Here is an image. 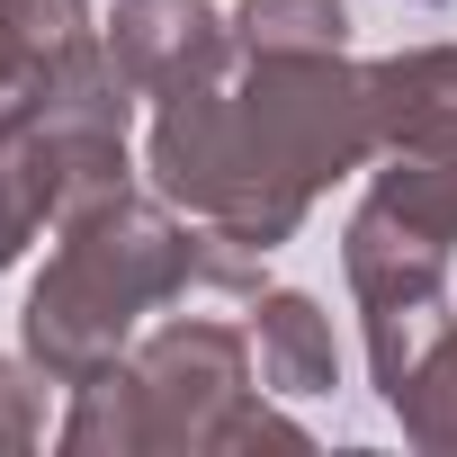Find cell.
Here are the masks:
<instances>
[{
    "label": "cell",
    "instance_id": "cell-4",
    "mask_svg": "<svg viewBox=\"0 0 457 457\" xmlns=\"http://www.w3.org/2000/svg\"><path fill=\"white\" fill-rule=\"evenodd\" d=\"M368 108H377L368 188L421 234L457 243V46H403L368 63Z\"/></svg>",
    "mask_w": 457,
    "mask_h": 457
},
{
    "label": "cell",
    "instance_id": "cell-9",
    "mask_svg": "<svg viewBox=\"0 0 457 457\" xmlns=\"http://www.w3.org/2000/svg\"><path fill=\"white\" fill-rule=\"evenodd\" d=\"M386 412L403 421V439L412 448H430V457H457V323L386 386Z\"/></svg>",
    "mask_w": 457,
    "mask_h": 457
},
{
    "label": "cell",
    "instance_id": "cell-13",
    "mask_svg": "<svg viewBox=\"0 0 457 457\" xmlns=\"http://www.w3.org/2000/svg\"><path fill=\"white\" fill-rule=\"evenodd\" d=\"M421 10H439V0H421Z\"/></svg>",
    "mask_w": 457,
    "mask_h": 457
},
{
    "label": "cell",
    "instance_id": "cell-10",
    "mask_svg": "<svg viewBox=\"0 0 457 457\" xmlns=\"http://www.w3.org/2000/svg\"><path fill=\"white\" fill-rule=\"evenodd\" d=\"M234 37L252 54H341L350 10H341V0H243Z\"/></svg>",
    "mask_w": 457,
    "mask_h": 457
},
{
    "label": "cell",
    "instance_id": "cell-1",
    "mask_svg": "<svg viewBox=\"0 0 457 457\" xmlns=\"http://www.w3.org/2000/svg\"><path fill=\"white\" fill-rule=\"evenodd\" d=\"M377 162L368 63L341 54H252L197 90L153 99L144 170L197 224H224L234 243L278 252L296 243L305 206Z\"/></svg>",
    "mask_w": 457,
    "mask_h": 457
},
{
    "label": "cell",
    "instance_id": "cell-3",
    "mask_svg": "<svg viewBox=\"0 0 457 457\" xmlns=\"http://www.w3.org/2000/svg\"><path fill=\"white\" fill-rule=\"evenodd\" d=\"M126 395H135V448H314L278 403H261L252 377V332L179 314L126 350Z\"/></svg>",
    "mask_w": 457,
    "mask_h": 457
},
{
    "label": "cell",
    "instance_id": "cell-8",
    "mask_svg": "<svg viewBox=\"0 0 457 457\" xmlns=\"http://www.w3.org/2000/svg\"><path fill=\"white\" fill-rule=\"evenodd\" d=\"M252 368L270 395L305 403V395H332L341 386V350H332V314L296 287H261L252 296Z\"/></svg>",
    "mask_w": 457,
    "mask_h": 457
},
{
    "label": "cell",
    "instance_id": "cell-12",
    "mask_svg": "<svg viewBox=\"0 0 457 457\" xmlns=\"http://www.w3.org/2000/svg\"><path fill=\"white\" fill-rule=\"evenodd\" d=\"M37 224H46V206H37V188H28V170L0 153V270H10L28 243H37Z\"/></svg>",
    "mask_w": 457,
    "mask_h": 457
},
{
    "label": "cell",
    "instance_id": "cell-5",
    "mask_svg": "<svg viewBox=\"0 0 457 457\" xmlns=\"http://www.w3.org/2000/svg\"><path fill=\"white\" fill-rule=\"evenodd\" d=\"M448 252L439 234H421L412 215H395L377 188L359 197L350 234H341V270H350V296H359V323H368V368H377V395L457 323L448 305Z\"/></svg>",
    "mask_w": 457,
    "mask_h": 457
},
{
    "label": "cell",
    "instance_id": "cell-7",
    "mask_svg": "<svg viewBox=\"0 0 457 457\" xmlns=\"http://www.w3.org/2000/svg\"><path fill=\"white\" fill-rule=\"evenodd\" d=\"M81 54H99V19L81 0H0V144L46 117Z\"/></svg>",
    "mask_w": 457,
    "mask_h": 457
},
{
    "label": "cell",
    "instance_id": "cell-2",
    "mask_svg": "<svg viewBox=\"0 0 457 457\" xmlns=\"http://www.w3.org/2000/svg\"><path fill=\"white\" fill-rule=\"evenodd\" d=\"M54 261L46 278L28 287V314H19V350L54 377V386H81L99 377L108 359L135 350L144 314H162L170 296L206 287V224L170 215V197H99L81 206L72 224H54Z\"/></svg>",
    "mask_w": 457,
    "mask_h": 457
},
{
    "label": "cell",
    "instance_id": "cell-11",
    "mask_svg": "<svg viewBox=\"0 0 457 457\" xmlns=\"http://www.w3.org/2000/svg\"><path fill=\"white\" fill-rule=\"evenodd\" d=\"M46 368L37 359H0V448H37L46 439Z\"/></svg>",
    "mask_w": 457,
    "mask_h": 457
},
{
    "label": "cell",
    "instance_id": "cell-6",
    "mask_svg": "<svg viewBox=\"0 0 457 457\" xmlns=\"http://www.w3.org/2000/svg\"><path fill=\"white\" fill-rule=\"evenodd\" d=\"M99 37H108L117 72L144 90V108L162 90H197L243 63V37L215 19V0H117Z\"/></svg>",
    "mask_w": 457,
    "mask_h": 457
}]
</instances>
